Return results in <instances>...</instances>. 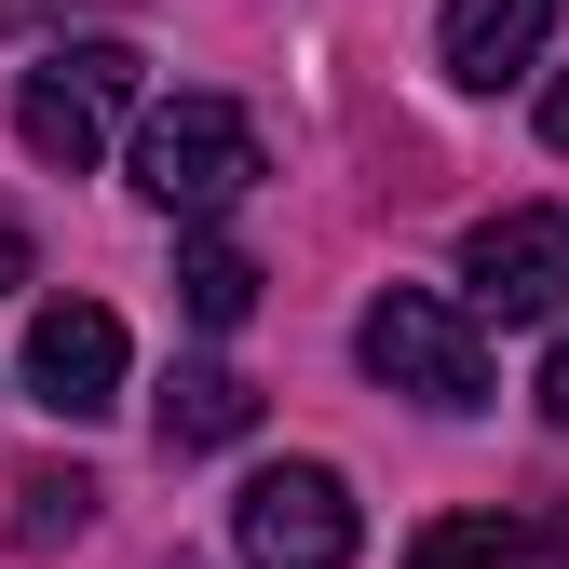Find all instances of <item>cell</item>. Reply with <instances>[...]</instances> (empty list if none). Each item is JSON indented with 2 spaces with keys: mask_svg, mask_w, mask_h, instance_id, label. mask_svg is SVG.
<instances>
[{
  "mask_svg": "<svg viewBox=\"0 0 569 569\" xmlns=\"http://www.w3.org/2000/svg\"><path fill=\"white\" fill-rule=\"evenodd\" d=\"M258 122L231 96H163L150 122H136V190L163 203V218H231V203L258 190Z\"/></svg>",
  "mask_w": 569,
  "mask_h": 569,
  "instance_id": "1",
  "label": "cell"
},
{
  "mask_svg": "<svg viewBox=\"0 0 569 569\" xmlns=\"http://www.w3.org/2000/svg\"><path fill=\"white\" fill-rule=\"evenodd\" d=\"M352 352H367V380L407 393V407H488V339L461 299H435V284H380L367 326H352Z\"/></svg>",
  "mask_w": 569,
  "mask_h": 569,
  "instance_id": "2",
  "label": "cell"
},
{
  "mask_svg": "<svg viewBox=\"0 0 569 569\" xmlns=\"http://www.w3.org/2000/svg\"><path fill=\"white\" fill-rule=\"evenodd\" d=\"M352 542H367V516H352L339 461H271L231 502V556L244 569H352Z\"/></svg>",
  "mask_w": 569,
  "mask_h": 569,
  "instance_id": "3",
  "label": "cell"
},
{
  "mask_svg": "<svg viewBox=\"0 0 569 569\" xmlns=\"http://www.w3.org/2000/svg\"><path fill=\"white\" fill-rule=\"evenodd\" d=\"M136 96V54L122 41H68V54H41L28 82H14V136H28V163H54V177H82L96 150H109V109Z\"/></svg>",
  "mask_w": 569,
  "mask_h": 569,
  "instance_id": "4",
  "label": "cell"
},
{
  "mask_svg": "<svg viewBox=\"0 0 569 569\" xmlns=\"http://www.w3.org/2000/svg\"><path fill=\"white\" fill-rule=\"evenodd\" d=\"M461 312H502V326L569 312V218L556 203H502V218L461 231Z\"/></svg>",
  "mask_w": 569,
  "mask_h": 569,
  "instance_id": "5",
  "label": "cell"
},
{
  "mask_svg": "<svg viewBox=\"0 0 569 569\" xmlns=\"http://www.w3.org/2000/svg\"><path fill=\"white\" fill-rule=\"evenodd\" d=\"M122 312H96V299H41L28 312V393L54 407V420H109L122 407Z\"/></svg>",
  "mask_w": 569,
  "mask_h": 569,
  "instance_id": "6",
  "label": "cell"
},
{
  "mask_svg": "<svg viewBox=\"0 0 569 569\" xmlns=\"http://www.w3.org/2000/svg\"><path fill=\"white\" fill-rule=\"evenodd\" d=\"M542 28H556V0H448V28H435V54H448V82H475V96H502L516 68L542 54Z\"/></svg>",
  "mask_w": 569,
  "mask_h": 569,
  "instance_id": "7",
  "label": "cell"
},
{
  "mask_svg": "<svg viewBox=\"0 0 569 569\" xmlns=\"http://www.w3.org/2000/svg\"><path fill=\"white\" fill-rule=\"evenodd\" d=\"M407 569H569L556 516H435L407 542Z\"/></svg>",
  "mask_w": 569,
  "mask_h": 569,
  "instance_id": "8",
  "label": "cell"
},
{
  "mask_svg": "<svg viewBox=\"0 0 569 569\" xmlns=\"http://www.w3.org/2000/svg\"><path fill=\"white\" fill-rule=\"evenodd\" d=\"M150 435H163V461L244 448V435H258V393H244L231 367H177V380H163V407H150Z\"/></svg>",
  "mask_w": 569,
  "mask_h": 569,
  "instance_id": "9",
  "label": "cell"
},
{
  "mask_svg": "<svg viewBox=\"0 0 569 569\" xmlns=\"http://www.w3.org/2000/svg\"><path fill=\"white\" fill-rule=\"evenodd\" d=\"M177 312H190V326H244V312H258V258L218 244V231L177 244Z\"/></svg>",
  "mask_w": 569,
  "mask_h": 569,
  "instance_id": "10",
  "label": "cell"
},
{
  "mask_svg": "<svg viewBox=\"0 0 569 569\" xmlns=\"http://www.w3.org/2000/svg\"><path fill=\"white\" fill-rule=\"evenodd\" d=\"M82 529H96V475H28L14 488V556H54Z\"/></svg>",
  "mask_w": 569,
  "mask_h": 569,
  "instance_id": "11",
  "label": "cell"
},
{
  "mask_svg": "<svg viewBox=\"0 0 569 569\" xmlns=\"http://www.w3.org/2000/svg\"><path fill=\"white\" fill-rule=\"evenodd\" d=\"M542 420H556V435H569V339L542 352Z\"/></svg>",
  "mask_w": 569,
  "mask_h": 569,
  "instance_id": "12",
  "label": "cell"
},
{
  "mask_svg": "<svg viewBox=\"0 0 569 569\" xmlns=\"http://www.w3.org/2000/svg\"><path fill=\"white\" fill-rule=\"evenodd\" d=\"M542 136H556V150H569V68H556V82H542Z\"/></svg>",
  "mask_w": 569,
  "mask_h": 569,
  "instance_id": "13",
  "label": "cell"
},
{
  "mask_svg": "<svg viewBox=\"0 0 569 569\" xmlns=\"http://www.w3.org/2000/svg\"><path fill=\"white\" fill-rule=\"evenodd\" d=\"M0 284H28V231L14 218H0Z\"/></svg>",
  "mask_w": 569,
  "mask_h": 569,
  "instance_id": "14",
  "label": "cell"
}]
</instances>
